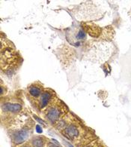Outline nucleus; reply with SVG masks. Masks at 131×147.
Listing matches in <instances>:
<instances>
[{
  "instance_id": "obj_1",
  "label": "nucleus",
  "mask_w": 131,
  "mask_h": 147,
  "mask_svg": "<svg viewBox=\"0 0 131 147\" xmlns=\"http://www.w3.org/2000/svg\"><path fill=\"white\" fill-rule=\"evenodd\" d=\"M47 111V118L52 123H54L59 119L62 109L59 105H50Z\"/></svg>"
},
{
  "instance_id": "obj_2",
  "label": "nucleus",
  "mask_w": 131,
  "mask_h": 147,
  "mask_svg": "<svg viewBox=\"0 0 131 147\" xmlns=\"http://www.w3.org/2000/svg\"><path fill=\"white\" fill-rule=\"evenodd\" d=\"M29 132L26 130H20L13 134V141L16 144H20L28 139Z\"/></svg>"
},
{
  "instance_id": "obj_3",
  "label": "nucleus",
  "mask_w": 131,
  "mask_h": 147,
  "mask_svg": "<svg viewBox=\"0 0 131 147\" xmlns=\"http://www.w3.org/2000/svg\"><path fill=\"white\" fill-rule=\"evenodd\" d=\"M2 110L11 113H17L22 109V106L19 103H7L2 105Z\"/></svg>"
},
{
  "instance_id": "obj_4",
  "label": "nucleus",
  "mask_w": 131,
  "mask_h": 147,
  "mask_svg": "<svg viewBox=\"0 0 131 147\" xmlns=\"http://www.w3.org/2000/svg\"><path fill=\"white\" fill-rule=\"evenodd\" d=\"M52 98V94L49 92L42 93L39 100V107L41 109H44L48 105L50 100Z\"/></svg>"
},
{
  "instance_id": "obj_5",
  "label": "nucleus",
  "mask_w": 131,
  "mask_h": 147,
  "mask_svg": "<svg viewBox=\"0 0 131 147\" xmlns=\"http://www.w3.org/2000/svg\"><path fill=\"white\" fill-rule=\"evenodd\" d=\"M29 94L32 96V97H35V98H37L39 96L41 95V90L40 88H38L37 86H35V85H30L29 87Z\"/></svg>"
},
{
  "instance_id": "obj_6",
  "label": "nucleus",
  "mask_w": 131,
  "mask_h": 147,
  "mask_svg": "<svg viewBox=\"0 0 131 147\" xmlns=\"http://www.w3.org/2000/svg\"><path fill=\"white\" fill-rule=\"evenodd\" d=\"M65 133L71 138L77 137L79 134V131H78L77 128L74 125H70L67 128L65 129Z\"/></svg>"
},
{
  "instance_id": "obj_7",
  "label": "nucleus",
  "mask_w": 131,
  "mask_h": 147,
  "mask_svg": "<svg viewBox=\"0 0 131 147\" xmlns=\"http://www.w3.org/2000/svg\"><path fill=\"white\" fill-rule=\"evenodd\" d=\"M32 146L33 147H43L44 141L41 137H35L32 140Z\"/></svg>"
},
{
  "instance_id": "obj_8",
  "label": "nucleus",
  "mask_w": 131,
  "mask_h": 147,
  "mask_svg": "<svg viewBox=\"0 0 131 147\" xmlns=\"http://www.w3.org/2000/svg\"><path fill=\"white\" fill-rule=\"evenodd\" d=\"M86 38V32L83 30H80L78 32L77 35H76V38L80 40V39H84Z\"/></svg>"
},
{
  "instance_id": "obj_9",
  "label": "nucleus",
  "mask_w": 131,
  "mask_h": 147,
  "mask_svg": "<svg viewBox=\"0 0 131 147\" xmlns=\"http://www.w3.org/2000/svg\"><path fill=\"white\" fill-rule=\"evenodd\" d=\"M36 131H37V132L39 134H41L42 132H43V131H42V128L41 127V126H39V125H37V126H36Z\"/></svg>"
},
{
  "instance_id": "obj_10",
  "label": "nucleus",
  "mask_w": 131,
  "mask_h": 147,
  "mask_svg": "<svg viewBox=\"0 0 131 147\" xmlns=\"http://www.w3.org/2000/svg\"><path fill=\"white\" fill-rule=\"evenodd\" d=\"M64 144H65V145H66L67 146H68V147H74L72 145H70V143H67V142H64Z\"/></svg>"
}]
</instances>
